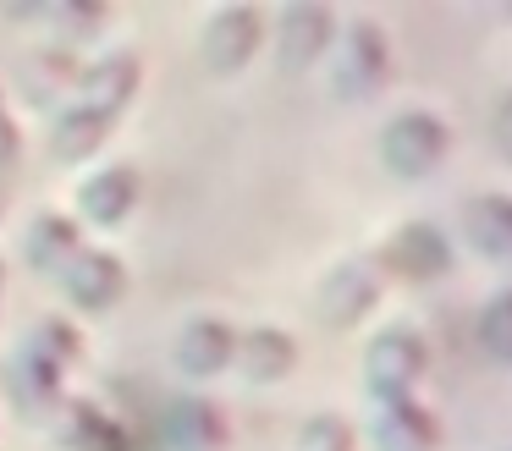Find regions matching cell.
I'll use <instances>...</instances> for the list:
<instances>
[{
    "mask_svg": "<svg viewBox=\"0 0 512 451\" xmlns=\"http://www.w3.org/2000/svg\"><path fill=\"white\" fill-rule=\"evenodd\" d=\"M391 66H397V50H391V28L375 17V11H358V17H342L331 44V94L342 105H358V99H375L380 88L391 83Z\"/></svg>",
    "mask_w": 512,
    "mask_h": 451,
    "instance_id": "1",
    "label": "cell"
},
{
    "mask_svg": "<svg viewBox=\"0 0 512 451\" xmlns=\"http://www.w3.org/2000/svg\"><path fill=\"white\" fill-rule=\"evenodd\" d=\"M424 374H430V336L408 319H391L369 336L364 347V391L369 402H408L419 396Z\"/></svg>",
    "mask_w": 512,
    "mask_h": 451,
    "instance_id": "2",
    "label": "cell"
},
{
    "mask_svg": "<svg viewBox=\"0 0 512 451\" xmlns=\"http://www.w3.org/2000/svg\"><path fill=\"white\" fill-rule=\"evenodd\" d=\"M452 154V121L430 105H408L380 127V165L402 182H424L435 176Z\"/></svg>",
    "mask_w": 512,
    "mask_h": 451,
    "instance_id": "3",
    "label": "cell"
},
{
    "mask_svg": "<svg viewBox=\"0 0 512 451\" xmlns=\"http://www.w3.org/2000/svg\"><path fill=\"white\" fill-rule=\"evenodd\" d=\"M369 259H375V270L386 275V281L430 286L452 270V242H446V231L435 226V220H402L397 231L380 237V248L369 253Z\"/></svg>",
    "mask_w": 512,
    "mask_h": 451,
    "instance_id": "4",
    "label": "cell"
},
{
    "mask_svg": "<svg viewBox=\"0 0 512 451\" xmlns=\"http://www.w3.org/2000/svg\"><path fill=\"white\" fill-rule=\"evenodd\" d=\"M265 33H270V17L259 6H221V11H210V22L199 33V55L215 77H232L259 55Z\"/></svg>",
    "mask_w": 512,
    "mask_h": 451,
    "instance_id": "5",
    "label": "cell"
},
{
    "mask_svg": "<svg viewBox=\"0 0 512 451\" xmlns=\"http://www.w3.org/2000/svg\"><path fill=\"white\" fill-rule=\"evenodd\" d=\"M386 297V275L375 270V259H342L325 270L320 281V314L331 330H358Z\"/></svg>",
    "mask_w": 512,
    "mask_h": 451,
    "instance_id": "6",
    "label": "cell"
},
{
    "mask_svg": "<svg viewBox=\"0 0 512 451\" xmlns=\"http://www.w3.org/2000/svg\"><path fill=\"white\" fill-rule=\"evenodd\" d=\"M336 28H342V17H336L331 6H320V0H292V6H281V17H276V61L287 66V72H309V66H320L325 55H331V44H336Z\"/></svg>",
    "mask_w": 512,
    "mask_h": 451,
    "instance_id": "7",
    "label": "cell"
},
{
    "mask_svg": "<svg viewBox=\"0 0 512 451\" xmlns=\"http://www.w3.org/2000/svg\"><path fill=\"white\" fill-rule=\"evenodd\" d=\"M138 88H144V61H138L133 44H111V50H100L94 61L78 66V99L105 110L111 121L138 99Z\"/></svg>",
    "mask_w": 512,
    "mask_h": 451,
    "instance_id": "8",
    "label": "cell"
},
{
    "mask_svg": "<svg viewBox=\"0 0 512 451\" xmlns=\"http://www.w3.org/2000/svg\"><path fill=\"white\" fill-rule=\"evenodd\" d=\"M61 292L78 314H111L127 297V264L111 248H83L78 259L61 270Z\"/></svg>",
    "mask_w": 512,
    "mask_h": 451,
    "instance_id": "9",
    "label": "cell"
},
{
    "mask_svg": "<svg viewBox=\"0 0 512 451\" xmlns=\"http://www.w3.org/2000/svg\"><path fill=\"white\" fill-rule=\"evenodd\" d=\"M6 391H12V407L23 418H56L67 407V369L23 341L6 363Z\"/></svg>",
    "mask_w": 512,
    "mask_h": 451,
    "instance_id": "10",
    "label": "cell"
},
{
    "mask_svg": "<svg viewBox=\"0 0 512 451\" xmlns=\"http://www.w3.org/2000/svg\"><path fill=\"white\" fill-rule=\"evenodd\" d=\"M171 363H177L188 380H215L237 363V325L221 314H193L188 325L171 341Z\"/></svg>",
    "mask_w": 512,
    "mask_h": 451,
    "instance_id": "11",
    "label": "cell"
},
{
    "mask_svg": "<svg viewBox=\"0 0 512 451\" xmlns=\"http://www.w3.org/2000/svg\"><path fill=\"white\" fill-rule=\"evenodd\" d=\"M441 413L419 396L408 402H375L369 413V440L375 451H441Z\"/></svg>",
    "mask_w": 512,
    "mask_h": 451,
    "instance_id": "12",
    "label": "cell"
},
{
    "mask_svg": "<svg viewBox=\"0 0 512 451\" xmlns=\"http://www.w3.org/2000/svg\"><path fill=\"white\" fill-rule=\"evenodd\" d=\"M138 198H144L138 165L133 160H111V165H100L94 176L78 182V215L89 220V226H122V220L138 209Z\"/></svg>",
    "mask_w": 512,
    "mask_h": 451,
    "instance_id": "13",
    "label": "cell"
},
{
    "mask_svg": "<svg viewBox=\"0 0 512 451\" xmlns=\"http://www.w3.org/2000/svg\"><path fill=\"white\" fill-rule=\"evenodd\" d=\"M166 440L171 451H232V413L215 396H177L166 407Z\"/></svg>",
    "mask_w": 512,
    "mask_h": 451,
    "instance_id": "14",
    "label": "cell"
},
{
    "mask_svg": "<svg viewBox=\"0 0 512 451\" xmlns=\"http://www.w3.org/2000/svg\"><path fill=\"white\" fill-rule=\"evenodd\" d=\"M237 369L243 380L254 385H276L298 369V336L281 325H254V330H237Z\"/></svg>",
    "mask_w": 512,
    "mask_h": 451,
    "instance_id": "15",
    "label": "cell"
},
{
    "mask_svg": "<svg viewBox=\"0 0 512 451\" xmlns=\"http://www.w3.org/2000/svg\"><path fill=\"white\" fill-rule=\"evenodd\" d=\"M111 127L116 121L105 116V110L72 99V105H61L56 116H50V154H56L61 165H83V160H94V154L105 149Z\"/></svg>",
    "mask_w": 512,
    "mask_h": 451,
    "instance_id": "16",
    "label": "cell"
},
{
    "mask_svg": "<svg viewBox=\"0 0 512 451\" xmlns=\"http://www.w3.org/2000/svg\"><path fill=\"white\" fill-rule=\"evenodd\" d=\"M83 248H89V242H83V220L61 215V209H45V215L28 226L23 259L34 264L39 275H56V270H67V264L78 259Z\"/></svg>",
    "mask_w": 512,
    "mask_h": 451,
    "instance_id": "17",
    "label": "cell"
},
{
    "mask_svg": "<svg viewBox=\"0 0 512 451\" xmlns=\"http://www.w3.org/2000/svg\"><path fill=\"white\" fill-rule=\"evenodd\" d=\"M463 231L485 259L512 264V193H474L463 204Z\"/></svg>",
    "mask_w": 512,
    "mask_h": 451,
    "instance_id": "18",
    "label": "cell"
},
{
    "mask_svg": "<svg viewBox=\"0 0 512 451\" xmlns=\"http://www.w3.org/2000/svg\"><path fill=\"white\" fill-rule=\"evenodd\" d=\"M56 435L67 451H127L122 424L100 402H67L56 413Z\"/></svg>",
    "mask_w": 512,
    "mask_h": 451,
    "instance_id": "19",
    "label": "cell"
},
{
    "mask_svg": "<svg viewBox=\"0 0 512 451\" xmlns=\"http://www.w3.org/2000/svg\"><path fill=\"white\" fill-rule=\"evenodd\" d=\"M298 451H358V424L336 407H320L298 424Z\"/></svg>",
    "mask_w": 512,
    "mask_h": 451,
    "instance_id": "20",
    "label": "cell"
},
{
    "mask_svg": "<svg viewBox=\"0 0 512 451\" xmlns=\"http://www.w3.org/2000/svg\"><path fill=\"white\" fill-rule=\"evenodd\" d=\"M39 17L56 28V44H61V50H72V44H83L89 33L105 28V22H111V11H105V6H83V0H61V6H45Z\"/></svg>",
    "mask_w": 512,
    "mask_h": 451,
    "instance_id": "21",
    "label": "cell"
},
{
    "mask_svg": "<svg viewBox=\"0 0 512 451\" xmlns=\"http://www.w3.org/2000/svg\"><path fill=\"white\" fill-rule=\"evenodd\" d=\"M61 88H78V61H72V50H61V44H45V50H34V61H28V94L50 99V94H61Z\"/></svg>",
    "mask_w": 512,
    "mask_h": 451,
    "instance_id": "22",
    "label": "cell"
},
{
    "mask_svg": "<svg viewBox=\"0 0 512 451\" xmlns=\"http://www.w3.org/2000/svg\"><path fill=\"white\" fill-rule=\"evenodd\" d=\"M28 347H39L50 363H61V369H72V363L83 358V347H89V341H83V330L72 325L67 314H45V319L34 325V336H28Z\"/></svg>",
    "mask_w": 512,
    "mask_h": 451,
    "instance_id": "23",
    "label": "cell"
},
{
    "mask_svg": "<svg viewBox=\"0 0 512 451\" xmlns=\"http://www.w3.org/2000/svg\"><path fill=\"white\" fill-rule=\"evenodd\" d=\"M479 341L490 358L512 363V286H501L485 308H479Z\"/></svg>",
    "mask_w": 512,
    "mask_h": 451,
    "instance_id": "24",
    "label": "cell"
},
{
    "mask_svg": "<svg viewBox=\"0 0 512 451\" xmlns=\"http://www.w3.org/2000/svg\"><path fill=\"white\" fill-rule=\"evenodd\" d=\"M490 143H496L501 160H512V88L496 99V110H490Z\"/></svg>",
    "mask_w": 512,
    "mask_h": 451,
    "instance_id": "25",
    "label": "cell"
},
{
    "mask_svg": "<svg viewBox=\"0 0 512 451\" xmlns=\"http://www.w3.org/2000/svg\"><path fill=\"white\" fill-rule=\"evenodd\" d=\"M17 154H23V132H17L12 116H0V176L17 165Z\"/></svg>",
    "mask_w": 512,
    "mask_h": 451,
    "instance_id": "26",
    "label": "cell"
},
{
    "mask_svg": "<svg viewBox=\"0 0 512 451\" xmlns=\"http://www.w3.org/2000/svg\"><path fill=\"white\" fill-rule=\"evenodd\" d=\"M0 303H6V259H0Z\"/></svg>",
    "mask_w": 512,
    "mask_h": 451,
    "instance_id": "27",
    "label": "cell"
},
{
    "mask_svg": "<svg viewBox=\"0 0 512 451\" xmlns=\"http://www.w3.org/2000/svg\"><path fill=\"white\" fill-rule=\"evenodd\" d=\"M0 116H6V88H0Z\"/></svg>",
    "mask_w": 512,
    "mask_h": 451,
    "instance_id": "28",
    "label": "cell"
},
{
    "mask_svg": "<svg viewBox=\"0 0 512 451\" xmlns=\"http://www.w3.org/2000/svg\"><path fill=\"white\" fill-rule=\"evenodd\" d=\"M0 220H6V193H0Z\"/></svg>",
    "mask_w": 512,
    "mask_h": 451,
    "instance_id": "29",
    "label": "cell"
},
{
    "mask_svg": "<svg viewBox=\"0 0 512 451\" xmlns=\"http://www.w3.org/2000/svg\"><path fill=\"white\" fill-rule=\"evenodd\" d=\"M507 451H512V446H507Z\"/></svg>",
    "mask_w": 512,
    "mask_h": 451,
    "instance_id": "30",
    "label": "cell"
}]
</instances>
